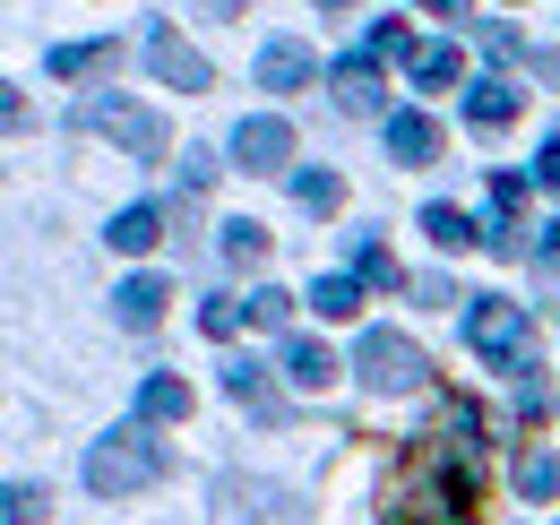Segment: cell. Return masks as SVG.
<instances>
[{
  "instance_id": "cell-1",
  "label": "cell",
  "mask_w": 560,
  "mask_h": 525,
  "mask_svg": "<svg viewBox=\"0 0 560 525\" xmlns=\"http://www.w3.org/2000/svg\"><path fill=\"white\" fill-rule=\"evenodd\" d=\"M475 509H483L475 465L457 457L448 440H415L406 465L388 474V517L380 525H475Z\"/></svg>"
},
{
  "instance_id": "cell-2",
  "label": "cell",
  "mask_w": 560,
  "mask_h": 525,
  "mask_svg": "<svg viewBox=\"0 0 560 525\" xmlns=\"http://www.w3.org/2000/svg\"><path fill=\"white\" fill-rule=\"evenodd\" d=\"M155 474H164V448L147 440V422H121L113 440H95V457H86V491L121 500V491H147Z\"/></svg>"
},
{
  "instance_id": "cell-3",
  "label": "cell",
  "mask_w": 560,
  "mask_h": 525,
  "mask_svg": "<svg viewBox=\"0 0 560 525\" xmlns=\"http://www.w3.org/2000/svg\"><path fill=\"white\" fill-rule=\"evenodd\" d=\"M466 345H475L483 362H500V371H526V345H535V336H526V311H517V302L483 293L475 319H466Z\"/></svg>"
},
{
  "instance_id": "cell-4",
  "label": "cell",
  "mask_w": 560,
  "mask_h": 525,
  "mask_svg": "<svg viewBox=\"0 0 560 525\" xmlns=\"http://www.w3.org/2000/svg\"><path fill=\"white\" fill-rule=\"evenodd\" d=\"M353 371H362V380H371L380 396H406V388H422V353H415V336H388V328H371V336H362Z\"/></svg>"
},
{
  "instance_id": "cell-5",
  "label": "cell",
  "mask_w": 560,
  "mask_h": 525,
  "mask_svg": "<svg viewBox=\"0 0 560 525\" xmlns=\"http://www.w3.org/2000/svg\"><path fill=\"white\" fill-rule=\"evenodd\" d=\"M78 121H86L95 138H121V147H130V155H147V164L164 155V121H155L147 104H121V95H95V104H86Z\"/></svg>"
},
{
  "instance_id": "cell-6",
  "label": "cell",
  "mask_w": 560,
  "mask_h": 525,
  "mask_svg": "<svg viewBox=\"0 0 560 525\" xmlns=\"http://www.w3.org/2000/svg\"><path fill=\"white\" fill-rule=\"evenodd\" d=\"M233 155H242L250 173H284V164H293V121H277V113H250V121L233 130Z\"/></svg>"
},
{
  "instance_id": "cell-7",
  "label": "cell",
  "mask_w": 560,
  "mask_h": 525,
  "mask_svg": "<svg viewBox=\"0 0 560 525\" xmlns=\"http://www.w3.org/2000/svg\"><path fill=\"white\" fill-rule=\"evenodd\" d=\"M147 69H155L164 86H182V95H208V61H199V52H190V44L173 35V26H164V35L147 44Z\"/></svg>"
},
{
  "instance_id": "cell-8",
  "label": "cell",
  "mask_w": 560,
  "mask_h": 525,
  "mask_svg": "<svg viewBox=\"0 0 560 525\" xmlns=\"http://www.w3.org/2000/svg\"><path fill=\"white\" fill-rule=\"evenodd\" d=\"M164 302H173V284H164V276H130V284H113V319H121V328H155V319H164Z\"/></svg>"
},
{
  "instance_id": "cell-9",
  "label": "cell",
  "mask_w": 560,
  "mask_h": 525,
  "mask_svg": "<svg viewBox=\"0 0 560 525\" xmlns=\"http://www.w3.org/2000/svg\"><path fill=\"white\" fill-rule=\"evenodd\" d=\"M337 371H346V362H337L319 336H293V345H284V380H293V388L328 396V388H337Z\"/></svg>"
},
{
  "instance_id": "cell-10",
  "label": "cell",
  "mask_w": 560,
  "mask_h": 525,
  "mask_svg": "<svg viewBox=\"0 0 560 525\" xmlns=\"http://www.w3.org/2000/svg\"><path fill=\"white\" fill-rule=\"evenodd\" d=\"M328 95H337V113H380L388 95H380V61L362 52V61H337L328 69Z\"/></svg>"
},
{
  "instance_id": "cell-11",
  "label": "cell",
  "mask_w": 560,
  "mask_h": 525,
  "mask_svg": "<svg viewBox=\"0 0 560 525\" xmlns=\"http://www.w3.org/2000/svg\"><path fill=\"white\" fill-rule=\"evenodd\" d=\"M311 44H293V35H277V44H268V52H259V86H268V95H293V86H311Z\"/></svg>"
},
{
  "instance_id": "cell-12",
  "label": "cell",
  "mask_w": 560,
  "mask_h": 525,
  "mask_svg": "<svg viewBox=\"0 0 560 525\" xmlns=\"http://www.w3.org/2000/svg\"><path fill=\"white\" fill-rule=\"evenodd\" d=\"M422 233H431V242H440L448 259H466V250H483V224H475L466 207H448V198H431V207H422Z\"/></svg>"
},
{
  "instance_id": "cell-13",
  "label": "cell",
  "mask_w": 560,
  "mask_h": 525,
  "mask_svg": "<svg viewBox=\"0 0 560 525\" xmlns=\"http://www.w3.org/2000/svg\"><path fill=\"white\" fill-rule=\"evenodd\" d=\"M388 155L397 164H431L440 155V121L431 113H388Z\"/></svg>"
},
{
  "instance_id": "cell-14",
  "label": "cell",
  "mask_w": 560,
  "mask_h": 525,
  "mask_svg": "<svg viewBox=\"0 0 560 525\" xmlns=\"http://www.w3.org/2000/svg\"><path fill=\"white\" fill-rule=\"evenodd\" d=\"M466 121H475V130H509V121H517V86H509V78H475V86H466Z\"/></svg>"
},
{
  "instance_id": "cell-15",
  "label": "cell",
  "mask_w": 560,
  "mask_h": 525,
  "mask_svg": "<svg viewBox=\"0 0 560 525\" xmlns=\"http://www.w3.org/2000/svg\"><path fill=\"white\" fill-rule=\"evenodd\" d=\"M139 422H190V380L155 371V380L139 388Z\"/></svg>"
},
{
  "instance_id": "cell-16",
  "label": "cell",
  "mask_w": 560,
  "mask_h": 525,
  "mask_svg": "<svg viewBox=\"0 0 560 525\" xmlns=\"http://www.w3.org/2000/svg\"><path fill=\"white\" fill-rule=\"evenodd\" d=\"M457 78H466V52H457V44H422L415 52V86L422 95H448Z\"/></svg>"
},
{
  "instance_id": "cell-17",
  "label": "cell",
  "mask_w": 560,
  "mask_h": 525,
  "mask_svg": "<svg viewBox=\"0 0 560 525\" xmlns=\"http://www.w3.org/2000/svg\"><path fill=\"white\" fill-rule=\"evenodd\" d=\"M155 242H164V207H121V215H113V250L139 259V250H155Z\"/></svg>"
},
{
  "instance_id": "cell-18",
  "label": "cell",
  "mask_w": 560,
  "mask_h": 525,
  "mask_svg": "<svg viewBox=\"0 0 560 525\" xmlns=\"http://www.w3.org/2000/svg\"><path fill=\"white\" fill-rule=\"evenodd\" d=\"M224 396H233L242 413H259V422H277V413H284L277 388H268V371H250V362H242V371H224Z\"/></svg>"
},
{
  "instance_id": "cell-19",
  "label": "cell",
  "mask_w": 560,
  "mask_h": 525,
  "mask_svg": "<svg viewBox=\"0 0 560 525\" xmlns=\"http://www.w3.org/2000/svg\"><path fill=\"white\" fill-rule=\"evenodd\" d=\"M268 250H277V233H268L259 215H242V224H224V259H233V267H259Z\"/></svg>"
},
{
  "instance_id": "cell-20",
  "label": "cell",
  "mask_w": 560,
  "mask_h": 525,
  "mask_svg": "<svg viewBox=\"0 0 560 525\" xmlns=\"http://www.w3.org/2000/svg\"><path fill=\"white\" fill-rule=\"evenodd\" d=\"M311 302H319V319H362V276H319Z\"/></svg>"
},
{
  "instance_id": "cell-21",
  "label": "cell",
  "mask_w": 560,
  "mask_h": 525,
  "mask_svg": "<svg viewBox=\"0 0 560 525\" xmlns=\"http://www.w3.org/2000/svg\"><path fill=\"white\" fill-rule=\"evenodd\" d=\"M293 198H302V207H311V215H337V207H346V182H337V173H319V164H311V173H293Z\"/></svg>"
},
{
  "instance_id": "cell-22",
  "label": "cell",
  "mask_w": 560,
  "mask_h": 525,
  "mask_svg": "<svg viewBox=\"0 0 560 525\" xmlns=\"http://www.w3.org/2000/svg\"><path fill=\"white\" fill-rule=\"evenodd\" d=\"M104 61H113V35H95V44H61L44 69H52V78H86V69H104Z\"/></svg>"
},
{
  "instance_id": "cell-23",
  "label": "cell",
  "mask_w": 560,
  "mask_h": 525,
  "mask_svg": "<svg viewBox=\"0 0 560 525\" xmlns=\"http://www.w3.org/2000/svg\"><path fill=\"white\" fill-rule=\"evenodd\" d=\"M517 482H526V500H552L560 491V457L552 448H526V457H517Z\"/></svg>"
},
{
  "instance_id": "cell-24",
  "label": "cell",
  "mask_w": 560,
  "mask_h": 525,
  "mask_svg": "<svg viewBox=\"0 0 560 525\" xmlns=\"http://www.w3.org/2000/svg\"><path fill=\"white\" fill-rule=\"evenodd\" d=\"M353 276H362V284H388V293L406 284V267H397V250H388V242H362V259H353Z\"/></svg>"
},
{
  "instance_id": "cell-25",
  "label": "cell",
  "mask_w": 560,
  "mask_h": 525,
  "mask_svg": "<svg viewBox=\"0 0 560 525\" xmlns=\"http://www.w3.org/2000/svg\"><path fill=\"white\" fill-rule=\"evenodd\" d=\"M415 52H422V44L397 26V18H380V26H371V61H415Z\"/></svg>"
},
{
  "instance_id": "cell-26",
  "label": "cell",
  "mask_w": 560,
  "mask_h": 525,
  "mask_svg": "<svg viewBox=\"0 0 560 525\" xmlns=\"http://www.w3.org/2000/svg\"><path fill=\"white\" fill-rule=\"evenodd\" d=\"M250 319H259V328H293V293H284V284H259V293H250Z\"/></svg>"
},
{
  "instance_id": "cell-27",
  "label": "cell",
  "mask_w": 560,
  "mask_h": 525,
  "mask_svg": "<svg viewBox=\"0 0 560 525\" xmlns=\"http://www.w3.org/2000/svg\"><path fill=\"white\" fill-rule=\"evenodd\" d=\"M0 517H9V525H35V517H44V491H35V482H9Z\"/></svg>"
},
{
  "instance_id": "cell-28",
  "label": "cell",
  "mask_w": 560,
  "mask_h": 525,
  "mask_svg": "<svg viewBox=\"0 0 560 525\" xmlns=\"http://www.w3.org/2000/svg\"><path fill=\"white\" fill-rule=\"evenodd\" d=\"M491 207L526 224V173H491Z\"/></svg>"
},
{
  "instance_id": "cell-29",
  "label": "cell",
  "mask_w": 560,
  "mask_h": 525,
  "mask_svg": "<svg viewBox=\"0 0 560 525\" xmlns=\"http://www.w3.org/2000/svg\"><path fill=\"white\" fill-rule=\"evenodd\" d=\"M199 328H208L215 345H224V336H242V302H208V311H199Z\"/></svg>"
},
{
  "instance_id": "cell-30",
  "label": "cell",
  "mask_w": 560,
  "mask_h": 525,
  "mask_svg": "<svg viewBox=\"0 0 560 525\" xmlns=\"http://www.w3.org/2000/svg\"><path fill=\"white\" fill-rule=\"evenodd\" d=\"M491 250H500V259H526V224L500 215V224H491Z\"/></svg>"
},
{
  "instance_id": "cell-31",
  "label": "cell",
  "mask_w": 560,
  "mask_h": 525,
  "mask_svg": "<svg viewBox=\"0 0 560 525\" xmlns=\"http://www.w3.org/2000/svg\"><path fill=\"white\" fill-rule=\"evenodd\" d=\"M517 52H526V35H517V26H491V61L509 69V61H517Z\"/></svg>"
},
{
  "instance_id": "cell-32",
  "label": "cell",
  "mask_w": 560,
  "mask_h": 525,
  "mask_svg": "<svg viewBox=\"0 0 560 525\" xmlns=\"http://www.w3.org/2000/svg\"><path fill=\"white\" fill-rule=\"evenodd\" d=\"M535 182H544V190H560V138H544V155H535Z\"/></svg>"
},
{
  "instance_id": "cell-33",
  "label": "cell",
  "mask_w": 560,
  "mask_h": 525,
  "mask_svg": "<svg viewBox=\"0 0 560 525\" xmlns=\"http://www.w3.org/2000/svg\"><path fill=\"white\" fill-rule=\"evenodd\" d=\"M535 259H544V267H560V215L544 224V233H535Z\"/></svg>"
},
{
  "instance_id": "cell-34",
  "label": "cell",
  "mask_w": 560,
  "mask_h": 525,
  "mask_svg": "<svg viewBox=\"0 0 560 525\" xmlns=\"http://www.w3.org/2000/svg\"><path fill=\"white\" fill-rule=\"evenodd\" d=\"M422 9H431V18H466V0H422Z\"/></svg>"
},
{
  "instance_id": "cell-35",
  "label": "cell",
  "mask_w": 560,
  "mask_h": 525,
  "mask_svg": "<svg viewBox=\"0 0 560 525\" xmlns=\"http://www.w3.org/2000/svg\"><path fill=\"white\" fill-rule=\"evenodd\" d=\"M319 9H353V0H319Z\"/></svg>"
}]
</instances>
